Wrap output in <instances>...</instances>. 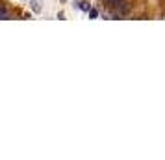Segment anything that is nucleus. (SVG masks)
Returning <instances> with one entry per match:
<instances>
[{
    "label": "nucleus",
    "mask_w": 165,
    "mask_h": 160,
    "mask_svg": "<svg viewBox=\"0 0 165 160\" xmlns=\"http://www.w3.org/2000/svg\"><path fill=\"white\" fill-rule=\"evenodd\" d=\"M117 11H119V15H124L128 11V4L126 2H121L119 6H117Z\"/></svg>",
    "instance_id": "nucleus-1"
},
{
    "label": "nucleus",
    "mask_w": 165,
    "mask_h": 160,
    "mask_svg": "<svg viewBox=\"0 0 165 160\" xmlns=\"http://www.w3.org/2000/svg\"><path fill=\"white\" fill-rule=\"evenodd\" d=\"M104 2H106L109 8H117V6H119V4L123 2V0H104Z\"/></svg>",
    "instance_id": "nucleus-2"
},
{
    "label": "nucleus",
    "mask_w": 165,
    "mask_h": 160,
    "mask_svg": "<svg viewBox=\"0 0 165 160\" xmlns=\"http://www.w3.org/2000/svg\"><path fill=\"white\" fill-rule=\"evenodd\" d=\"M97 15H99V11H97V9H89V17H91V19H95Z\"/></svg>",
    "instance_id": "nucleus-3"
},
{
    "label": "nucleus",
    "mask_w": 165,
    "mask_h": 160,
    "mask_svg": "<svg viewBox=\"0 0 165 160\" xmlns=\"http://www.w3.org/2000/svg\"><path fill=\"white\" fill-rule=\"evenodd\" d=\"M80 8H82L84 11H89V6H87V2H80Z\"/></svg>",
    "instance_id": "nucleus-4"
}]
</instances>
